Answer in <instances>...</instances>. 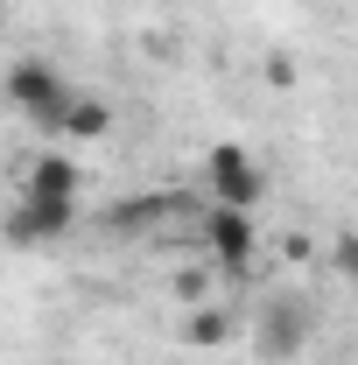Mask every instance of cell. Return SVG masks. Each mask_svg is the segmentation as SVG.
<instances>
[{
	"instance_id": "cell-1",
	"label": "cell",
	"mask_w": 358,
	"mask_h": 365,
	"mask_svg": "<svg viewBox=\"0 0 358 365\" xmlns=\"http://www.w3.org/2000/svg\"><path fill=\"white\" fill-rule=\"evenodd\" d=\"M0 98L29 120V127H43L56 134V120H63V106H71V78L49 63V56H21V63H7V78H0Z\"/></svg>"
},
{
	"instance_id": "cell-2",
	"label": "cell",
	"mask_w": 358,
	"mask_h": 365,
	"mask_svg": "<svg viewBox=\"0 0 358 365\" xmlns=\"http://www.w3.org/2000/svg\"><path fill=\"white\" fill-rule=\"evenodd\" d=\"M204 253H211V267L225 281H246L253 260H260V211H232V204H211L204 211Z\"/></svg>"
},
{
	"instance_id": "cell-3",
	"label": "cell",
	"mask_w": 358,
	"mask_h": 365,
	"mask_svg": "<svg viewBox=\"0 0 358 365\" xmlns=\"http://www.w3.org/2000/svg\"><path fill=\"white\" fill-rule=\"evenodd\" d=\"M204 190H211V204L260 211V197H267V169H260V155H246L239 140H218V148L204 155Z\"/></svg>"
},
{
	"instance_id": "cell-4",
	"label": "cell",
	"mask_w": 358,
	"mask_h": 365,
	"mask_svg": "<svg viewBox=\"0 0 358 365\" xmlns=\"http://www.w3.org/2000/svg\"><path fill=\"white\" fill-rule=\"evenodd\" d=\"M71 225H78V204H56V197H14L7 218H0V239H7V246H56Z\"/></svg>"
},
{
	"instance_id": "cell-5",
	"label": "cell",
	"mask_w": 358,
	"mask_h": 365,
	"mask_svg": "<svg viewBox=\"0 0 358 365\" xmlns=\"http://www.w3.org/2000/svg\"><path fill=\"white\" fill-rule=\"evenodd\" d=\"M302 337H310V309H302V302H288V295H274L267 309L253 317V351H260L267 365L295 359V351H302Z\"/></svg>"
},
{
	"instance_id": "cell-6",
	"label": "cell",
	"mask_w": 358,
	"mask_h": 365,
	"mask_svg": "<svg viewBox=\"0 0 358 365\" xmlns=\"http://www.w3.org/2000/svg\"><path fill=\"white\" fill-rule=\"evenodd\" d=\"M21 197H56V204H78L85 197V169H78V155H36L29 169H21Z\"/></svg>"
},
{
	"instance_id": "cell-7",
	"label": "cell",
	"mask_w": 358,
	"mask_h": 365,
	"mask_svg": "<svg viewBox=\"0 0 358 365\" xmlns=\"http://www.w3.org/2000/svg\"><path fill=\"white\" fill-rule=\"evenodd\" d=\"M56 134L78 140V148H85V140H106V134H113V106H106V98H91V91H71V106H63Z\"/></svg>"
},
{
	"instance_id": "cell-8",
	"label": "cell",
	"mask_w": 358,
	"mask_h": 365,
	"mask_svg": "<svg viewBox=\"0 0 358 365\" xmlns=\"http://www.w3.org/2000/svg\"><path fill=\"white\" fill-rule=\"evenodd\" d=\"M225 337H232V317L211 309V302H190V317H183V344H190V351H218Z\"/></svg>"
},
{
	"instance_id": "cell-9",
	"label": "cell",
	"mask_w": 358,
	"mask_h": 365,
	"mask_svg": "<svg viewBox=\"0 0 358 365\" xmlns=\"http://www.w3.org/2000/svg\"><path fill=\"white\" fill-rule=\"evenodd\" d=\"M0 29H7V0H0Z\"/></svg>"
}]
</instances>
